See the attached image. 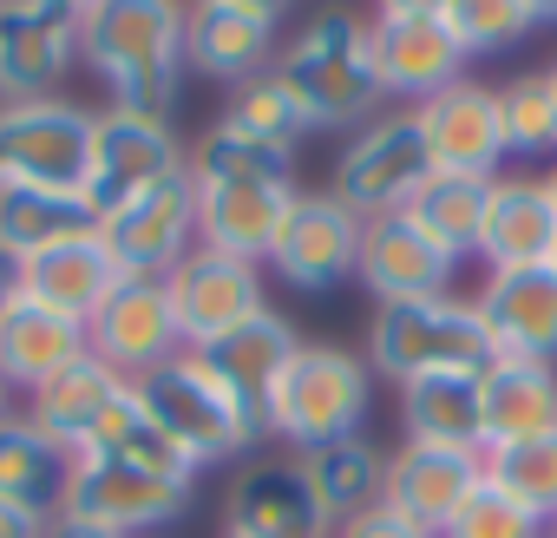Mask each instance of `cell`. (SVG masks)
<instances>
[{
  "label": "cell",
  "instance_id": "cell-1",
  "mask_svg": "<svg viewBox=\"0 0 557 538\" xmlns=\"http://www.w3.org/2000/svg\"><path fill=\"white\" fill-rule=\"evenodd\" d=\"M190 184H197V249L269 262V243L296 204V151L256 145L230 119H216L190 145Z\"/></svg>",
  "mask_w": 557,
  "mask_h": 538
},
{
  "label": "cell",
  "instance_id": "cell-2",
  "mask_svg": "<svg viewBox=\"0 0 557 538\" xmlns=\"http://www.w3.org/2000/svg\"><path fill=\"white\" fill-rule=\"evenodd\" d=\"M184 0H99L86 8L79 60L99 73L112 112L177 119L184 93Z\"/></svg>",
  "mask_w": 557,
  "mask_h": 538
},
{
  "label": "cell",
  "instance_id": "cell-3",
  "mask_svg": "<svg viewBox=\"0 0 557 538\" xmlns=\"http://www.w3.org/2000/svg\"><path fill=\"white\" fill-rule=\"evenodd\" d=\"M275 73L296 93L309 132H355L387 99L374 73V21H361L355 8L309 14L296 40H283V53H275Z\"/></svg>",
  "mask_w": 557,
  "mask_h": 538
},
{
  "label": "cell",
  "instance_id": "cell-4",
  "mask_svg": "<svg viewBox=\"0 0 557 538\" xmlns=\"http://www.w3.org/2000/svg\"><path fill=\"white\" fill-rule=\"evenodd\" d=\"M498 362L492 329L472 296L446 290L426 303H381L368 322V368L387 375L394 388L420 375H485Z\"/></svg>",
  "mask_w": 557,
  "mask_h": 538
},
{
  "label": "cell",
  "instance_id": "cell-5",
  "mask_svg": "<svg viewBox=\"0 0 557 538\" xmlns=\"http://www.w3.org/2000/svg\"><path fill=\"white\" fill-rule=\"evenodd\" d=\"M138 388V401L151 407V420L197 460V466H216V460H236V453H249L269 427H262V414L197 355V349H184V355H171L164 368H151L145 381H132Z\"/></svg>",
  "mask_w": 557,
  "mask_h": 538
},
{
  "label": "cell",
  "instance_id": "cell-6",
  "mask_svg": "<svg viewBox=\"0 0 557 538\" xmlns=\"http://www.w3.org/2000/svg\"><path fill=\"white\" fill-rule=\"evenodd\" d=\"M368 407H374L368 355H348L342 342H302L296 362L283 368V381H275L262 420L296 453H309V447H329V440H355Z\"/></svg>",
  "mask_w": 557,
  "mask_h": 538
},
{
  "label": "cell",
  "instance_id": "cell-7",
  "mask_svg": "<svg viewBox=\"0 0 557 538\" xmlns=\"http://www.w3.org/2000/svg\"><path fill=\"white\" fill-rule=\"evenodd\" d=\"M433 178V151L420 138L413 106L400 112H374L368 125H355L335 151V178L329 191L355 210V217H381V210H407V197Z\"/></svg>",
  "mask_w": 557,
  "mask_h": 538
},
{
  "label": "cell",
  "instance_id": "cell-8",
  "mask_svg": "<svg viewBox=\"0 0 557 538\" xmlns=\"http://www.w3.org/2000/svg\"><path fill=\"white\" fill-rule=\"evenodd\" d=\"M92 119L99 112H86L73 99H14V106H0V171H8V184L86 191Z\"/></svg>",
  "mask_w": 557,
  "mask_h": 538
},
{
  "label": "cell",
  "instance_id": "cell-9",
  "mask_svg": "<svg viewBox=\"0 0 557 538\" xmlns=\"http://www.w3.org/2000/svg\"><path fill=\"white\" fill-rule=\"evenodd\" d=\"M184 505H190V479H164V473L119 466V460H99V453H73L66 486H60L66 518L106 525L119 538H145V531L184 518Z\"/></svg>",
  "mask_w": 557,
  "mask_h": 538
},
{
  "label": "cell",
  "instance_id": "cell-10",
  "mask_svg": "<svg viewBox=\"0 0 557 538\" xmlns=\"http://www.w3.org/2000/svg\"><path fill=\"white\" fill-rule=\"evenodd\" d=\"M190 164V145L177 138L171 119H138V112H99L92 119V164H86V197L92 210H119L145 191H158L164 178H177Z\"/></svg>",
  "mask_w": 557,
  "mask_h": 538
},
{
  "label": "cell",
  "instance_id": "cell-11",
  "mask_svg": "<svg viewBox=\"0 0 557 538\" xmlns=\"http://www.w3.org/2000/svg\"><path fill=\"white\" fill-rule=\"evenodd\" d=\"M361 223L368 217H355L335 191H296L283 230L269 243V269L302 296H329L361 262Z\"/></svg>",
  "mask_w": 557,
  "mask_h": 538
},
{
  "label": "cell",
  "instance_id": "cell-12",
  "mask_svg": "<svg viewBox=\"0 0 557 538\" xmlns=\"http://www.w3.org/2000/svg\"><path fill=\"white\" fill-rule=\"evenodd\" d=\"M86 14L66 0H0V99H53L79 66Z\"/></svg>",
  "mask_w": 557,
  "mask_h": 538
},
{
  "label": "cell",
  "instance_id": "cell-13",
  "mask_svg": "<svg viewBox=\"0 0 557 538\" xmlns=\"http://www.w3.org/2000/svg\"><path fill=\"white\" fill-rule=\"evenodd\" d=\"M99 243L112 249L119 277H171V269L197 249V184H190V164L177 178H164L158 191L119 204L99 217Z\"/></svg>",
  "mask_w": 557,
  "mask_h": 538
},
{
  "label": "cell",
  "instance_id": "cell-14",
  "mask_svg": "<svg viewBox=\"0 0 557 538\" xmlns=\"http://www.w3.org/2000/svg\"><path fill=\"white\" fill-rule=\"evenodd\" d=\"M86 355H99L125 381H145L151 368L184 355V335H177L164 283L158 277H119V290L86 316Z\"/></svg>",
  "mask_w": 557,
  "mask_h": 538
},
{
  "label": "cell",
  "instance_id": "cell-15",
  "mask_svg": "<svg viewBox=\"0 0 557 538\" xmlns=\"http://www.w3.org/2000/svg\"><path fill=\"white\" fill-rule=\"evenodd\" d=\"M164 296H171V316H177V335L184 349H216L230 329H243L262 303V269L256 262H236V256H216V249H190L171 277H164Z\"/></svg>",
  "mask_w": 557,
  "mask_h": 538
},
{
  "label": "cell",
  "instance_id": "cell-16",
  "mask_svg": "<svg viewBox=\"0 0 557 538\" xmlns=\"http://www.w3.org/2000/svg\"><path fill=\"white\" fill-rule=\"evenodd\" d=\"M459 277V262L407 217V210H381L361 223V262H355V283L374 303H426L446 296Z\"/></svg>",
  "mask_w": 557,
  "mask_h": 538
},
{
  "label": "cell",
  "instance_id": "cell-17",
  "mask_svg": "<svg viewBox=\"0 0 557 538\" xmlns=\"http://www.w3.org/2000/svg\"><path fill=\"white\" fill-rule=\"evenodd\" d=\"M479 316L492 329V349L511 362H550L557 368V269H485L479 283Z\"/></svg>",
  "mask_w": 557,
  "mask_h": 538
},
{
  "label": "cell",
  "instance_id": "cell-18",
  "mask_svg": "<svg viewBox=\"0 0 557 538\" xmlns=\"http://www.w3.org/2000/svg\"><path fill=\"white\" fill-rule=\"evenodd\" d=\"M420 138L433 151V171H472V178H498L505 164V138H498V93L479 80H453L446 93H433L426 106H413Z\"/></svg>",
  "mask_w": 557,
  "mask_h": 538
},
{
  "label": "cell",
  "instance_id": "cell-19",
  "mask_svg": "<svg viewBox=\"0 0 557 538\" xmlns=\"http://www.w3.org/2000/svg\"><path fill=\"white\" fill-rule=\"evenodd\" d=\"M485 479V453H459V447H420L407 440L400 453H387V505L407 512L413 525H426L433 538L453 525V512L479 492Z\"/></svg>",
  "mask_w": 557,
  "mask_h": 538
},
{
  "label": "cell",
  "instance_id": "cell-20",
  "mask_svg": "<svg viewBox=\"0 0 557 538\" xmlns=\"http://www.w3.org/2000/svg\"><path fill=\"white\" fill-rule=\"evenodd\" d=\"M466 53L453 40L446 21H394V14H374V73L387 86V99H407V106H426L433 93H446L459 73Z\"/></svg>",
  "mask_w": 557,
  "mask_h": 538
},
{
  "label": "cell",
  "instance_id": "cell-21",
  "mask_svg": "<svg viewBox=\"0 0 557 538\" xmlns=\"http://www.w3.org/2000/svg\"><path fill=\"white\" fill-rule=\"evenodd\" d=\"M275 53H283V40H275L269 21L216 8V0H190V14H184V66L190 73H203L216 86H243V80L269 73Z\"/></svg>",
  "mask_w": 557,
  "mask_h": 538
},
{
  "label": "cell",
  "instance_id": "cell-22",
  "mask_svg": "<svg viewBox=\"0 0 557 538\" xmlns=\"http://www.w3.org/2000/svg\"><path fill=\"white\" fill-rule=\"evenodd\" d=\"M132 381L125 375H112L99 355H79V362H66L53 381H40L34 394H27V420L53 440V447H66V453H86L92 447V433L106 427V414L119 407V394H125Z\"/></svg>",
  "mask_w": 557,
  "mask_h": 538
},
{
  "label": "cell",
  "instance_id": "cell-23",
  "mask_svg": "<svg viewBox=\"0 0 557 538\" xmlns=\"http://www.w3.org/2000/svg\"><path fill=\"white\" fill-rule=\"evenodd\" d=\"M557 249V197L544 178H492V204H485V230H479V256L485 269H531L550 262Z\"/></svg>",
  "mask_w": 557,
  "mask_h": 538
},
{
  "label": "cell",
  "instance_id": "cell-24",
  "mask_svg": "<svg viewBox=\"0 0 557 538\" xmlns=\"http://www.w3.org/2000/svg\"><path fill=\"white\" fill-rule=\"evenodd\" d=\"M223 518H230V538H335V525L309 499L296 460L289 466H249L230 486Z\"/></svg>",
  "mask_w": 557,
  "mask_h": 538
},
{
  "label": "cell",
  "instance_id": "cell-25",
  "mask_svg": "<svg viewBox=\"0 0 557 538\" xmlns=\"http://www.w3.org/2000/svg\"><path fill=\"white\" fill-rule=\"evenodd\" d=\"M79 355H86V322H73V316L47 309L34 296H21L0 316V381L21 388V394H34L40 381H53Z\"/></svg>",
  "mask_w": 557,
  "mask_h": 538
},
{
  "label": "cell",
  "instance_id": "cell-26",
  "mask_svg": "<svg viewBox=\"0 0 557 538\" xmlns=\"http://www.w3.org/2000/svg\"><path fill=\"white\" fill-rule=\"evenodd\" d=\"M296 473L309 486V499L322 505V518L342 531L348 518H361L368 505L387 499V453L374 440H329V447H309L296 453Z\"/></svg>",
  "mask_w": 557,
  "mask_h": 538
},
{
  "label": "cell",
  "instance_id": "cell-27",
  "mask_svg": "<svg viewBox=\"0 0 557 538\" xmlns=\"http://www.w3.org/2000/svg\"><path fill=\"white\" fill-rule=\"evenodd\" d=\"M400 427L420 447L485 453V394L479 375H420L400 388Z\"/></svg>",
  "mask_w": 557,
  "mask_h": 538
},
{
  "label": "cell",
  "instance_id": "cell-28",
  "mask_svg": "<svg viewBox=\"0 0 557 538\" xmlns=\"http://www.w3.org/2000/svg\"><path fill=\"white\" fill-rule=\"evenodd\" d=\"M479 394H485V447L557 433V368L550 362H511V355H498L479 375Z\"/></svg>",
  "mask_w": 557,
  "mask_h": 538
},
{
  "label": "cell",
  "instance_id": "cell-29",
  "mask_svg": "<svg viewBox=\"0 0 557 538\" xmlns=\"http://www.w3.org/2000/svg\"><path fill=\"white\" fill-rule=\"evenodd\" d=\"M112 290H119V262L99 243V230L73 236V243H53V249H40L27 262V296L47 303V309H60V316H73V322H86Z\"/></svg>",
  "mask_w": 557,
  "mask_h": 538
},
{
  "label": "cell",
  "instance_id": "cell-30",
  "mask_svg": "<svg viewBox=\"0 0 557 538\" xmlns=\"http://www.w3.org/2000/svg\"><path fill=\"white\" fill-rule=\"evenodd\" d=\"M296 349H302V335H296L283 316H275V309H256L243 329H230L216 349H203V362L262 414L269 394H275V381H283V368L296 362ZM262 427H269V420H262Z\"/></svg>",
  "mask_w": 557,
  "mask_h": 538
},
{
  "label": "cell",
  "instance_id": "cell-31",
  "mask_svg": "<svg viewBox=\"0 0 557 538\" xmlns=\"http://www.w3.org/2000/svg\"><path fill=\"white\" fill-rule=\"evenodd\" d=\"M99 210L86 191H47V184H8L0 191V249H14L21 262H34L53 243L92 236Z\"/></svg>",
  "mask_w": 557,
  "mask_h": 538
},
{
  "label": "cell",
  "instance_id": "cell-32",
  "mask_svg": "<svg viewBox=\"0 0 557 538\" xmlns=\"http://www.w3.org/2000/svg\"><path fill=\"white\" fill-rule=\"evenodd\" d=\"M485 204H492V178H472V171H433L413 197H407V217L453 256H479V230H485Z\"/></svg>",
  "mask_w": 557,
  "mask_h": 538
},
{
  "label": "cell",
  "instance_id": "cell-33",
  "mask_svg": "<svg viewBox=\"0 0 557 538\" xmlns=\"http://www.w3.org/2000/svg\"><path fill=\"white\" fill-rule=\"evenodd\" d=\"M73 453L53 447L27 414L0 420V499L34 505V512H60V486H66Z\"/></svg>",
  "mask_w": 557,
  "mask_h": 538
},
{
  "label": "cell",
  "instance_id": "cell-34",
  "mask_svg": "<svg viewBox=\"0 0 557 538\" xmlns=\"http://www.w3.org/2000/svg\"><path fill=\"white\" fill-rule=\"evenodd\" d=\"M86 453H99V460H119V466H145V473H164V479H197V460L151 420V407L138 401V388H125L119 394V407L106 414V427L92 433V447Z\"/></svg>",
  "mask_w": 557,
  "mask_h": 538
},
{
  "label": "cell",
  "instance_id": "cell-35",
  "mask_svg": "<svg viewBox=\"0 0 557 538\" xmlns=\"http://www.w3.org/2000/svg\"><path fill=\"white\" fill-rule=\"evenodd\" d=\"M223 119H230L243 138L275 145V151H296V145L309 138V119H302L296 93L283 86V73H275V66H269V73H256V80H243V86H230Z\"/></svg>",
  "mask_w": 557,
  "mask_h": 538
},
{
  "label": "cell",
  "instance_id": "cell-36",
  "mask_svg": "<svg viewBox=\"0 0 557 538\" xmlns=\"http://www.w3.org/2000/svg\"><path fill=\"white\" fill-rule=\"evenodd\" d=\"M492 93H498L505 158H557V86H550V73H518Z\"/></svg>",
  "mask_w": 557,
  "mask_h": 538
},
{
  "label": "cell",
  "instance_id": "cell-37",
  "mask_svg": "<svg viewBox=\"0 0 557 538\" xmlns=\"http://www.w3.org/2000/svg\"><path fill=\"white\" fill-rule=\"evenodd\" d=\"M485 479L498 492H511L518 505H531L550 525L557 518V433H531V440L485 447Z\"/></svg>",
  "mask_w": 557,
  "mask_h": 538
},
{
  "label": "cell",
  "instance_id": "cell-38",
  "mask_svg": "<svg viewBox=\"0 0 557 538\" xmlns=\"http://www.w3.org/2000/svg\"><path fill=\"white\" fill-rule=\"evenodd\" d=\"M446 27H453L459 53L472 60V53H505L524 34H537V14H531V0H453Z\"/></svg>",
  "mask_w": 557,
  "mask_h": 538
},
{
  "label": "cell",
  "instance_id": "cell-39",
  "mask_svg": "<svg viewBox=\"0 0 557 538\" xmlns=\"http://www.w3.org/2000/svg\"><path fill=\"white\" fill-rule=\"evenodd\" d=\"M440 538H544V518L531 505H518L511 492H498L492 479H479V492L453 512V525Z\"/></svg>",
  "mask_w": 557,
  "mask_h": 538
},
{
  "label": "cell",
  "instance_id": "cell-40",
  "mask_svg": "<svg viewBox=\"0 0 557 538\" xmlns=\"http://www.w3.org/2000/svg\"><path fill=\"white\" fill-rule=\"evenodd\" d=\"M335 538H433V531H426V525H413L407 512H394V505L381 499V505H368L361 518H348Z\"/></svg>",
  "mask_w": 557,
  "mask_h": 538
},
{
  "label": "cell",
  "instance_id": "cell-41",
  "mask_svg": "<svg viewBox=\"0 0 557 538\" xmlns=\"http://www.w3.org/2000/svg\"><path fill=\"white\" fill-rule=\"evenodd\" d=\"M47 518L53 512H34V505L0 499V538H47Z\"/></svg>",
  "mask_w": 557,
  "mask_h": 538
},
{
  "label": "cell",
  "instance_id": "cell-42",
  "mask_svg": "<svg viewBox=\"0 0 557 538\" xmlns=\"http://www.w3.org/2000/svg\"><path fill=\"white\" fill-rule=\"evenodd\" d=\"M21 296H27V262L14 249H0V316H8Z\"/></svg>",
  "mask_w": 557,
  "mask_h": 538
},
{
  "label": "cell",
  "instance_id": "cell-43",
  "mask_svg": "<svg viewBox=\"0 0 557 538\" xmlns=\"http://www.w3.org/2000/svg\"><path fill=\"white\" fill-rule=\"evenodd\" d=\"M453 0H374V14H394V21H446Z\"/></svg>",
  "mask_w": 557,
  "mask_h": 538
},
{
  "label": "cell",
  "instance_id": "cell-44",
  "mask_svg": "<svg viewBox=\"0 0 557 538\" xmlns=\"http://www.w3.org/2000/svg\"><path fill=\"white\" fill-rule=\"evenodd\" d=\"M216 8H236V14H256V21H269V27H283V14L296 8V0H216Z\"/></svg>",
  "mask_w": 557,
  "mask_h": 538
},
{
  "label": "cell",
  "instance_id": "cell-45",
  "mask_svg": "<svg viewBox=\"0 0 557 538\" xmlns=\"http://www.w3.org/2000/svg\"><path fill=\"white\" fill-rule=\"evenodd\" d=\"M47 538H119V531H106V525H86V518H66V512H53V518H47Z\"/></svg>",
  "mask_w": 557,
  "mask_h": 538
},
{
  "label": "cell",
  "instance_id": "cell-46",
  "mask_svg": "<svg viewBox=\"0 0 557 538\" xmlns=\"http://www.w3.org/2000/svg\"><path fill=\"white\" fill-rule=\"evenodd\" d=\"M531 14H537V27H557V0H531Z\"/></svg>",
  "mask_w": 557,
  "mask_h": 538
},
{
  "label": "cell",
  "instance_id": "cell-47",
  "mask_svg": "<svg viewBox=\"0 0 557 538\" xmlns=\"http://www.w3.org/2000/svg\"><path fill=\"white\" fill-rule=\"evenodd\" d=\"M0 420H14V388L0 381Z\"/></svg>",
  "mask_w": 557,
  "mask_h": 538
},
{
  "label": "cell",
  "instance_id": "cell-48",
  "mask_svg": "<svg viewBox=\"0 0 557 538\" xmlns=\"http://www.w3.org/2000/svg\"><path fill=\"white\" fill-rule=\"evenodd\" d=\"M66 8H79V14H86V8H99V0H66Z\"/></svg>",
  "mask_w": 557,
  "mask_h": 538
},
{
  "label": "cell",
  "instance_id": "cell-49",
  "mask_svg": "<svg viewBox=\"0 0 557 538\" xmlns=\"http://www.w3.org/2000/svg\"><path fill=\"white\" fill-rule=\"evenodd\" d=\"M544 184H550V197H557V164H550V178H544Z\"/></svg>",
  "mask_w": 557,
  "mask_h": 538
},
{
  "label": "cell",
  "instance_id": "cell-50",
  "mask_svg": "<svg viewBox=\"0 0 557 538\" xmlns=\"http://www.w3.org/2000/svg\"><path fill=\"white\" fill-rule=\"evenodd\" d=\"M544 538H557V518H550V525H544Z\"/></svg>",
  "mask_w": 557,
  "mask_h": 538
},
{
  "label": "cell",
  "instance_id": "cell-51",
  "mask_svg": "<svg viewBox=\"0 0 557 538\" xmlns=\"http://www.w3.org/2000/svg\"><path fill=\"white\" fill-rule=\"evenodd\" d=\"M0 191H8V171H0Z\"/></svg>",
  "mask_w": 557,
  "mask_h": 538
},
{
  "label": "cell",
  "instance_id": "cell-52",
  "mask_svg": "<svg viewBox=\"0 0 557 538\" xmlns=\"http://www.w3.org/2000/svg\"><path fill=\"white\" fill-rule=\"evenodd\" d=\"M550 269H557V249H550Z\"/></svg>",
  "mask_w": 557,
  "mask_h": 538
},
{
  "label": "cell",
  "instance_id": "cell-53",
  "mask_svg": "<svg viewBox=\"0 0 557 538\" xmlns=\"http://www.w3.org/2000/svg\"><path fill=\"white\" fill-rule=\"evenodd\" d=\"M550 86H557V66H550Z\"/></svg>",
  "mask_w": 557,
  "mask_h": 538
}]
</instances>
